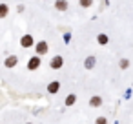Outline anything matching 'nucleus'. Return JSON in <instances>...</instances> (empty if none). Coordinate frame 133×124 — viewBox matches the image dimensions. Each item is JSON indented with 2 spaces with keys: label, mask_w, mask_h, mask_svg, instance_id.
Wrapping results in <instances>:
<instances>
[{
  "label": "nucleus",
  "mask_w": 133,
  "mask_h": 124,
  "mask_svg": "<svg viewBox=\"0 0 133 124\" xmlns=\"http://www.w3.org/2000/svg\"><path fill=\"white\" fill-rule=\"evenodd\" d=\"M77 102V95L75 93H69L68 97H66V106H73Z\"/></svg>",
  "instance_id": "12"
},
{
  "label": "nucleus",
  "mask_w": 133,
  "mask_h": 124,
  "mask_svg": "<svg viewBox=\"0 0 133 124\" xmlns=\"http://www.w3.org/2000/svg\"><path fill=\"white\" fill-rule=\"evenodd\" d=\"M8 15H9V6L8 4H0V20L6 18Z\"/></svg>",
  "instance_id": "11"
},
{
  "label": "nucleus",
  "mask_w": 133,
  "mask_h": 124,
  "mask_svg": "<svg viewBox=\"0 0 133 124\" xmlns=\"http://www.w3.org/2000/svg\"><path fill=\"white\" fill-rule=\"evenodd\" d=\"M95 124H108V119H106V117H98V119L95 120Z\"/></svg>",
  "instance_id": "15"
},
{
  "label": "nucleus",
  "mask_w": 133,
  "mask_h": 124,
  "mask_svg": "<svg viewBox=\"0 0 133 124\" xmlns=\"http://www.w3.org/2000/svg\"><path fill=\"white\" fill-rule=\"evenodd\" d=\"M95 64H97L95 55H89V57H86V58H84V68H86V69H93V68H95Z\"/></svg>",
  "instance_id": "6"
},
{
  "label": "nucleus",
  "mask_w": 133,
  "mask_h": 124,
  "mask_svg": "<svg viewBox=\"0 0 133 124\" xmlns=\"http://www.w3.org/2000/svg\"><path fill=\"white\" fill-rule=\"evenodd\" d=\"M78 4H80V8L88 9V8H91V6H93V0H78Z\"/></svg>",
  "instance_id": "13"
},
{
  "label": "nucleus",
  "mask_w": 133,
  "mask_h": 124,
  "mask_svg": "<svg viewBox=\"0 0 133 124\" xmlns=\"http://www.w3.org/2000/svg\"><path fill=\"white\" fill-rule=\"evenodd\" d=\"M118 68H120V69H128V68H129V60H128V58H120V60H118Z\"/></svg>",
  "instance_id": "14"
},
{
  "label": "nucleus",
  "mask_w": 133,
  "mask_h": 124,
  "mask_svg": "<svg viewBox=\"0 0 133 124\" xmlns=\"http://www.w3.org/2000/svg\"><path fill=\"white\" fill-rule=\"evenodd\" d=\"M97 42H98L100 46H106V44L109 42V37H108L106 33H98V35H97Z\"/></svg>",
  "instance_id": "10"
},
{
  "label": "nucleus",
  "mask_w": 133,
  "mask_h": 124,
  "mask_svg": "<svg viewBox=\"0 0 133 124\" xmlns=\"http://www.w3.org/2000/svg\"><path fill=\"white\" fill-rule=\"evenodd\" d=\"M17 11H18V13H22V11H24V6H22V4H20V6H17Z\"/></svg>",
  "instance_id": "16"
},
{
  "label": "nucleus",
  "mask_w": 133,
  "mask_h": 124,
  "mask_svg": "<svg viewBox=\"0 0 133 124\" xmlns=\"http://www.w3.org/2000/svg\"><path fill=\"white\" fill-rule=\"evenodd\" d=\"M62 66H64V57L62 55H55L51 60H49V68L51 69H62Z\"/></svg>",
  "instance_id": "3"
},
{
  "label": "nucleus",
  "mask_w": 133,
  "mask_h": 124,
  "mask_svg": "<svg viewBox=\"0 0 133 124\" xmlns=\"http://www.w3.org/2000/svg\"><path fill=\"white\" fill-rule=\"evenodd\" d=\"M69 4H68V0H55V9L57 11H68Z\"/></svg>",
  "instance_id": "8"
},
{
  "label": "nucleus",
  "mask_w": 133,
  "mask_h": 124,
  "mask_svg": "<svg viewBox=\"0 0 133 124\" xmlns=\"http://www.w3.org/2000/svg\"><path fill=\"white\" fill-rule=\"evenodd\" d=\"M33 46H35V38H33V35L26 33V35H22V37H20V48L29 49V48H33Z\"/></svg>",
  "instance_id": "2"
},
{
  "label": "nucleus",
  "mask_w": 133,
  "mask_h": 124,
  "mask_svg": "<svg viewBox=\"0 0 133 124\" xmlns=\"http://www.w3.org/2000/svg\"><path fill=\"white\" fill-rule=\"evenodd\" d=\"M58 89H60V82L58 80H53V82L48 84V93L55 95V93H58Z\"/></svg>",
  "instance_id": "7"
},
{
  "label": "nucleus",
  "mask_w": 133,
  "mask_h": 124,
  "mask_svg": "<svg viewBox=\"0 0 133 124\" xmlns=\"http://www.w3.org/2000/svg\"><path fill=\"white\" fill-rule=\"evenodd\" d=\"M26 124H31V122H26Z\"/></svg>",
  "instance_id": "17"
},
{
  "label": "nucleus",
  "mask_w": 133,
  "mask_h": 124,
  "mask_svg": "<svg viewBox=\"0 0 133 124\" xmlns=\"http://www.w3.org/2000/svg\"><path fill=\"white\" fill-rule=\"evenodd\" d=\"M48 51H49V44H48L46 40H38V42H35V53H37L38 57L48 55Z\"/></svg>",
  "instance_id": "1"
},
{
  "label": "nucleus",
  "mask_w": 133,
  "mask_h": 124,
  "mask_svg": "<svg viewBox=\"0 0 133 124\" xmlns=\"http://www.w3.org/2000/svg\"><path fill=\"white\" fill-rule=\"evenodd\" d=\"M40 64H42L40 57H38V55H35V57H31V58L28 60V69H29V71H37V69L40 68Z\"/></svg>",
  "instance_id": "4"
},
{
  "label": "nucleus",
  "mask_w": 133,
  "mask_h": 124,
  "mask_svg": "<svg viewBox=\"0 0 133 124\" xmlns=\"http://www.w3.org/2000/svg\"><path fill=\"white\" fill-rule=\"evenodd\" d=\"M89 106H91V108H98V106H102V97H100V95H93V97L89 99Z\"/></svg>",
  "instance_id": "9"
},
{
  "label": "nucleus",
  "mask_w": 133,
  "mask_h": 124,
  "mask_svg": "<svg viewBox=\"0 0 133 124\" xmlns=\"http://www.w3.org/2000/svg\"><path fill=\"white\" fill-rule=\"evenodd\" d=\"M17 64H18V57H17V55H9V57L4 60V68H8V69L15 68Z\"/></svg>",
  "instance_id": "5"
}]
</instances>
